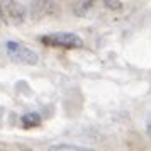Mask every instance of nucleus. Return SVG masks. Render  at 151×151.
<instances>
[{"instance_id": "nucleus-9", "label": "nucleus", "mask_w": 151, "mask_h": 151, "mask_svg": "<svg viewBox=\"0 0 151 151\" xmlns=\"http://www.w3.org/2000/svg\"><path fill=\"white\" fill-rule=\"evenodd\" d=\"M0 151H5V150H4V148H0Z\"/></svg>"}, {"instance_id": "nucleus-7", "label": "nucleus", "mask_w": 151, "mask_h": 151, "mask_svg": "<svg viewBox=\"0 0 151 151\" xmlns=\"http://www.w3.org/2000/svg\"><path fill=\"white\" fill-rule=\"evenodd\" d=\"M104 5H107L109 9H121L124 4L122 2H104Z\"/></svg>"}, {"instance_id": "nucleus-8", "label": "nucleus", "mask_w": 151, "mask_h": 151, "mask_svg": "<svg viewBox=\"0 0 151 151\" xmlns=\"http://www.w3.org/2000/svg\"><path fill=\"white\" fill-rule=\"evenodd\" d=\"M146 132H148V136L151 137V114L148 116V119H146Z\"/></svg>"}, {"instance_id": "nucleus-2", "label": "nucleus", "mask_w": 151, "mask_h": 151, "mask_svg": "<svg viewBox=\"0 0 151 151\" xmlns=\"http://www.w3.org/2000/svg\"><path fill=\"white\" fill-rule=\"evenodd\" d=\"M5 49H7L9 58L15 63H22V65H37L39 56L34 53L32 49L24 46L17 41H7L5 42Z\"/></svg>"}, {"instance_id": "nucleus-1", "label": "nucleus", "mask_w": 151, "mask_h": 151, "mask_svg": "<svg viewBox=\"0 0 151 151\" xmlns=\"http://www.w3.org/2000/svg\"><path fill=\"white\" fill-rule=\"evenodd\" d=\"M42 44H48L53 48H65V49H75L83 46V39L75 32H53L41 37Z\"/></svg>"}, {"instance_id": "nucleus-5", "label": "nucleus", "mask_w": 151, "mask_h": 151, "mask_svg": "<svg viewBox=\"0 0 151 151\" xmlns=\"http://www.w3.org/2000/svg\"><path fill=\"white\" fill-rule=\"evenodd\" d=\"M48 151H93V150L75 146V144H53V146H49Z\"/></svg>"}, {"instance_id": "nucleus-6", "label": "nucleus", "mask_w": 151, "mask_h": 151, "mask_svg": "<svg viewBox=\"0 0 151 151\" xmlns=\"http://www.w3.org/2000/svg\"><path fill=\"white\" fill-rule=\"evenodd\" d=\"M90 7H92V2H78V4H75L73 10H75L76 15H85Z\"/></svg>"}, {"instance_id": "nucleus-4", "label": "nucleus", "mask_w": 151, "mask_h": 151, "mask_svg": "<svg viewBox=\"0 0 151 151\" xmlns=\"http://www.w3.org/2000/svg\"><path fill=\"white\" fill-rule=\"evenodd\" d=\"M22 126L29 129V127H36V126H39L41 124V116L37 114V112H29V114H24L21 119Z\"/></svg>"}, {"instance_id": "nucleus-3", "label": "nucleus", "mask_w": 151, "mask_h": 151, "mask_svg": "<svg viewBox=\"0 0 151 151\" xmlns=\"http://www.w3.org/2000/svg\"><path fill=\"white\" fill-rule=\"evenodd\" d=\"M0 15L7 24H22L27 17V9L21 2H0Z\"/></svg>"}]
</instances>
